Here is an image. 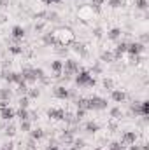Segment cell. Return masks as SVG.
I'll list each match as a JSON object with an SVG mask.
<instances>
[{
  "label": "cell",
  "mask_w": 149,
  "mask_h": 150,
  "mask_svg": "<svg viewBox=\"0 0 149 150\" xmlns=\"http://www.w3.org/2000/svg\"><path fill=\"white\" fill-rule=\"evenodd\" d=\"M53 35L56 38V44H58V45H67V47H69L72 42H75V33L70 28H67V26L56 28V30L53 32Z\"/></svg>",
  "instance_id": "obj_1"
},
{
  "label": "cell",
  "mask_w": 149,
  "mask_h": 150,
  "mask_svg": "<svg viewBox=\"0 0 149 150\" xmlns=\"http://www.w3.org/2000/svg\"><path fill=\"white\" fill-rule=\"evenodd\" d=\"M74 82H75L77 87H93V86L97 84L95 77L90 74V70H86V68H81V70L74 75Z\"/></svg>",
  "instance_id": "obj_2"
},
{
  "label": "cell",
  "mask_w": 149,
  "mask_h": 150,
  "mask_svg": "<svg viewBox=\"0 0 149 150\" xmlns=\"http://www.w3.org/2000/svg\"><path fill=\"white\" fill-rule=\"evenodd\" d=\"M107 107H109V103L102 96L93 94L91 98H88V112H91V110L93 112H102V110H107Z\"/></svg>",
  "instance_id": "obj_3"
},
{
  "label": "cell",
  "mask_w": 149,
  "mask_h": 150,
  "mask_svg": "<svg viewBox=\"0 0 149 150\" xmlns=\"http://www.w3.org/2000/svg\"><path fill=\"white\" fill-rule=\"evenodd\" d=\"M2 74H4L2 79H4L9 86H11V84H16V86H18V84L23 82V74H21V72H2Z\"/></svg>",
  "instance_id": "obj_4"
},
{
  "label": "cell",
  "mask_w": 149,
  "mask_h": 150,
  "mask_svg": "<svg viewBox=\"0 0 149 150\" xmlns=\"http://www.w3.org/2000/svg\"><path fill=\"white\" fill-rule=\"evenodd\" d=\"M144 51H146V45L140 44L139 40L128 42V49H126V54H128V56H139V54H142Z\"/></svg>",
  "instance_id": "obj_5"
},
{
  "label": "cell",
  "mask_w": 149,
  "mask_h": 150,
  "mask_svg": "<svg viewBox=\"0 0 149 150\" xmlns=\"http://www.w3.org/2000/svg\"><path fill=\"white\" fill-rule=\"evenodd\" d=\"M25 35H27V30L21 26V25H14L12 28H11V38L18 44V42H21L23 38H25Z\"/></svg>",
  "instance_id": "obj_6"
},
{
  "label": "cell",
  "mask_w": 149,
  "mask_h": 150,
  "mask_svg": "<svg viewBox=\"0 0 149 150\" xmlns=\"http://www.w3.org/2000/svg\"><path fill=\"white\" fill-rule=\"evenodd\" d=\"M53 94L58 100H70V89L67 86H56V87H53Z\"/></svg>",
  "instance_id": "obj_7"
},
{
  "label": "cell",
  "mask_w": 149,
  "mask_h": 150,
  "mask_svg": "<svg viewBox=\"0 0 149 150\" xmlns=\"http://www.w3.org/2000/svg\"><path fill=\"white\" fill-rule=\"evenodd\" d=\"M126 49H128V42L126 40H117V44H116V47H114V58L116 59H119L123 54H126Z\"/></svg>",
  "instance_id": "obj_8"
},
{
  "label": "cell",
  "mask_w": 149,
  "mask_h": 150,
  "mask_svg": "<svg viewBox=\"0 0 149 150\" xmlns=\"http://www.w3.org/2000/svg\"><path fill=\"white\" fill-rule=\"evenodd\" d=\"M14 117H16V110H14V108H11V107L0 108V120H4V122H11Z\"/></svg>",
  "instance_id": "obj_9"
},
{
  "label": "cell",
  "mask_w": 149,
  "mask_h": 150,
  "mask_svg": "<svg viewBox=\"0 0 149 150\" xmlns=\"http://www.w3.org/2000/svg\"><path fill=\"white\" fill-rule=\"evenodd\" d=\"M137 142V133L135 131H125L123 134H121V143L126 147V145H132V143H135Z\"/></svg>",
  "instance_id": "obj_10"
},
{
  "label": "cell",
  "mask_w": 149,
  "mask_h": 150,
  "mask_svg": "<svg viewBox=\"0 0 149 150\" xmlns=\"http://www.w3.org/2000/svg\"><path fill=\"white\" fill-rule=\"evenodd\" d=\"M111 100L114 103H125L126 101V93L123 89H112L111 91Z\"/></svg>",
  "instance_id": "obj_11"
},
{
  "label": "cell",
  "mask_w": 149,
  "mask_h": 150,
  "mask_svg": "<svg viewBox=\"0 0 149 150\" xmlns=\"http://www.w3.org/2000/svg\"><path fill=\"white\" fill-rule=\"evenodd\" d=\"M70 45H72V51H74L79 58H86V56H88V49H86L84 44H81V42H72Z\"/></svg>",
  "instance_id": "obj_12"
},
{
  "label": "cell",
  "mask_w": 149,
  "mask_h": 150,
  "mask_svg": "<svg viewBox=\"0 0 149 150\" xmlns=\"http://www.w3.org/2000/svg\"><path fill=\"white\" fill-rule=\"evenodd\" d=\"M40 35H42L40 40H42V44H44L46 47L56 45V38H54V35H53V32H44V33H40Z\"/></svg>",
  "instance_id": "obj_13"
},
{
  "label": "cell",
  "mask_w": 149,
  "mask_h": 150,
  "mask_svg": "<svg viewBox=\"0 0 149 150\" xmlns=\"http://www.w3.org/2000/svg\"><path fill=\"white\" fill-rule=\"evenodd\" d=\"M23 80L30 86V84H37V77L34 75V68H23Z\"/></svg>",
  "instance_id": "obj_14"
},
{
  "label": "cell",
  "mask_w": 149,
  "mask_h": 150,
  "mask_svg": "<svg viewBox=\"0 0 149 150\" xmlns=\"http://www.w3.org/2000/svg\"><path fill=\"white\" fill-rule=\"evenodd\" d=\"M49 68H51V72L56 75H63V61L62 59H53L51 63H49Z\"/></svg>",
  "instance_id": "obj_15"
},
{
  "label": "cell",
  "mask_w": 149,
  "mask_h": 150,
  "mask_svg": "<svg viewBox=\"0 0 149 150\" xmlns=\"http://www.w3.org/2000/svg\"><path fill=\"white\" fill-rule=\"evenodd\" d=\"M63 115H65V110H62V108H49L47 110V117L53 120H63Z\"/></svg>",
  "instance_id": "obj_16"
},
{
  "label": "cell",
  "mask_w": 149,
  "mask_h": 150,
  "mask_svg": "<svg viewBox=\"0 0 149 150\" xmlns=\"http://www.w3.org/2000/svg\"><path fill=\"white\" fill-rule=\"evenodd\" d=\"M121 33H123V30L119 26H114V28H111L107 32V38L112 40V42H117V40H121Z\"/></svg>",
  "instance_id": "obj_17"
},
{
  "label": "cell",
  "mask_w": 149,
  "mask_h": 150,
  "mask_svg": "<svg viewBox=\"0 0 149 150\" xmlns=\"http://www.w3.org/2000/svg\"><path fill=\"white\" fill-rule=\"evenodd\" d=\"M84 131H86V133H90V134H95V133H98V131H100V124H98V122H95V120H88V122L84 124Z\"/></svg>",
  "instance_id": "obj_18"
},
{
  "label": "cell",
  "mask_w": 149,
  "mask_h": 150,
  "mask_svg": "<svg viewBox=\"0 0 149 150\" xmlns=\"http://www.w3.org/2000/svg\"><path fill=\"white\" fill-rule=\"evenodd\" d=\"M30 138H32V140H35V142H40V140H44V138H46V131H44L42 127H35V129H32V131H30Z\"/></svg>",
  "instance_id": "obj_19"
},
{
  "label": "cell",
  "mask_w": 149,
  "mask_h": 150,
  "mask_svg": "<svg viewBox=\"0 0 149 150\" xmlns=\"http://www.w3.org/2000/svg\"><path fill=\"white\" fill-rule=\"evenodd\" d=\"M16 133H18V127H16L12 122H9L7 126H4V134H5L7 138H12V136H16Z\"/></svg>",
  "instance_id": "obj_20"
},
{
  "label": "cell",
  "mask_w": 149,
  "mask_h": 150,
  "mask_svg": "<svg viewBox=\"0 0 149 150\" xmlns=\"http://www.w3.org/2000/svg\"><path fill=\"white\" fill-rule=\"evenodd\" d=\"M112 61H116L112 51H104V52L100 54V63H112Z\"/></svg>",
  "instance_id": "obj_21"
},
{
  "label": "cell",
  "mask_w": 149,
  "mask_h": 150,
  "mask_svg": "<svg viewBox=\"0 0 149 150\" xmlns=\"http://www.w3.org/2000/svg\"><path fill=\"white\" fill-rule=\"evenodd\" d=\"M39 96H40V89H39L37 86L28 87V91H27V98H28V100H37Z\"/></svg>",
  "instance_id": "obj_22"
},
{
  "label": "cell",
  "mask_w": 149,
  "mask_h": 150,
  "mask_svg": "<svg viewBox=\"0 0 149 150\" xmlns=\"http://www.w3.org/2000/svg\"><path fill=\"white\" fill-rule=\"evenodd\" d=\"M12 98V91L9 87H0V100L2 101H11Z\"/></svg>",
  "instance_id": "obj_23"
},
{
  "label": "cell",
  "mask_w": 149,
  "mask_h": 150,
  "mask_svg": "<svg viewBox=\"0 0 149 150\" xmlns=\"http://www.w3.org/2000/svg\"><path fill=\"white\" fill-rule=\"evenodd\" d=\"M109 115H111V119H114V120H119V119L123 117L121 107H112L111 110H109Z\"/></svg>",
  "instance_id": "obj_24"
},
{
  "label": "cell",
  "mask_w": 149,
  "mask_h": 150,
  "mask_svg": "<svg viewBox=\"0 0 149 150\" xmlns=\"http://www.w3.org/2000/svg\"><path fill=\"white\" fill-rule=\"evenodd\" d=\"M19 129H21L23 133H30V131H32V120H30V119L19 120Z\"/></svg>",
  "instance_id": "obj_25"
},
{
  "label": "cell",
  "mask_w": 149,
  "mask_h": 150,
  "mask_svg": "<svg viewBox=\"0 0 149 150\" xmlns=\"http://www.w3.org/2000/svg\"><path fill=\"white\" fill-rule=\"evenodd\" d=\"M16 117H18L19 120H27V119H30V110H28V108H18Z\"/></svg>",
  "instance_id": "obj_26"
},
{
  "label": "cell",
  "mask_w": 149,
  "mask_h": 150,
  "mask_svg": "<svg viewBox=\"0 0 149 150\" xmlns=\"http://www.w3.org/2000/svg\"><path fill=\"white\" fill-rule=\"evenodd\" d=\"M102 70H104L102 63H100V61H95V63L91 65V70H90V74H91V75H100V74H102Z\"/></svg>",
  "instance_id": "obj_27"
},
{
  "label": "cell",
  "mask_w": 149,
  "mask_h": 150,
  "mask_svg": "<svg viewBox=\"0 0 149 150\" xmlns=\"http://www.w3.org/2000/svg\"><path fill=\"white\" fill-rule=\"evenodd\" d=\"M135 9L148 12V9H149V0H135Z\"/></svg>",
  "instance_id": "obj_28"
},
{
  "label": "cell",
  "mask_w": 149,
  "mask_h": 150,
  "mask_svg": "<svg viewBox=\"0 0 149 150\" xmlns=\"http://www.w3.org/2000/svg\"><path fill=\"white\" fill-rule=\"evenodd\" d=\"M60 19L58 12L56 11H46V21H51V23H56Z\"/></svg>",
  "instance_id": "obj_29"
},
{
  "label": "cell",
  "mask_w": 149,
  "mask_h": 150,
  "mask_svg": "<svg viewBox=\"0 0 149 150\" xmlns=\"http://www.w3.org/2000/svg\"><path fill=\"white\" fill-rule=\"evenodd\" d=\"M9 52L12 56H19V54H23V47L19 44H12V45H9Z\"/></svg>",
  "instance_id": "obj_30"
},
{
  "label": "cell",
  "mask_w": 149,
  "mask_h": 150,
  "mask_svg": "<svg viewBox=\"0 0 149 150\" xmlns=\"http://www.w3.org/2000/svg\"><path fill=\"white\" fill-rule=\"evenodd\" d=\"M104 4H105V0H91V2H90V7H91L95 12H100Z\"/></svg>",
  "instance_id": "obj_31"
},
{
  "label": "cell",
  "mask_w": 149,
  "mask_h": 150,
  "mask_svg": "<svg viewBox=\"0 0 149 150\" xmlns=\"http://www.w3.org/2000/svg\"><path fill=\"white\" fill-rule=\"evenodd\" d=\"M130 113L132 115H140V101H133V103H130Z\"/></svg>",
  "instance_id": "obj_32"
},
{
  "label": "cell",
  "mask_w": 149,
  "mask_h": 150,
  "mask_svg": "<svg viewBox=\"0 0 149 150\" xmlns=\"http://www.w3.org/2000/svg\"><path fill=\"white\" fill-rule=\"evenodd\" d=\"M148 115H149V101L144 100V101H140V117H148Z\"/></svg>",
  "instance_id": "obj_33"
},
{
  "label": "cell",
  "mask_w": 149,
  "mask_h": 150,
  "mask_svg": "<svg viewBox=\"0 0 149 150\" xmlns=\"http://www.w3.org/2000/svg\"><path fill=\"white\" fill-rule=\"evenodd\" d=\"M84 145H86V142H84L82 138H75L74 143H72L70 147H72L74 150H82V149H84Z\"/></svg>",
  "instance_id": "obj_34"
},
{
  "label": "cell",
  "mask_w": 149,
  "mask_h": 150,
  "mask_svg": "<svg viewBox=\"0 0 149 150\" xmlns=\"http://www.w3.org/2000/svg\"><path fill=\"white\" fill-rule=\"evenodd\" d=\"M16 91H18V94H19V96H27V91H28V84L23 80L21 84H18V89H16Z\"/></svg>",
  "instance_id": "obj_35"
},
{
  "label": "cell",
  "mask_w": 149,
  "mask_h": 150,
  "mask_svg": "<svg viewBox=\"0 0 149 150\" xmlns=\"http://www.w3.org/2000/svg\"><path fill=\"white\" fill-rule=\"evenodd\" d=\"M123 4H125V0H107V5L111 9H119V7H123Z\"/></svg>",
  "instance_id": "obj_36"
},
{
  "label": "cell",
  "mask_w": 149,
  "mask_h": 150,
  "mask_svg": "<svg viewBox=\"0 0 149 150\" xmlns=\"http://www.w3.org/2000/svg\"><path fill=\"white\" fill-rule=\"evenodd\" d=\"M28 105H30V100H28L27 96H19V100H18V107H19V108H28Z\"/></svg>",
  "instance_id": "obj_37"
},
{
  "label": "cell",
  "mask_w": 149,
  "mask_h": 150,
  "mask_svg": "<svg viewBox=\"0 0 149 150\" xmlns=\"http://www.w3.org/2000/svg\"><path fill=\"white\" fill-rule=\"evenodd\" d=\"M102 86H104V89H109V91H112V89H114V80H112V79H109V77H105V79L102 80Z\"/></svg>",
  "instance_id": "obj_38"
},
{
  "label": "cell",
  "mask_w": 149,
  "mask_h": 150,
  "mask_svg": "<svg viewBox=\"0 0 149 150\" xmlns=\"http://www.w3.org/2000/svg\"><path fill=\"white\" fill-rule=\"evenodd\" d=\"M86 112H88V110H82V108H77V110H75V113H74L75 120H77V122H81V120L84 119V115H86Z\"/></svg>",
  "instance_id": "obj_39"
},
{
  "label": "cell",
  "mask_w": 149,
  "mask_h": 150,
  "mask_svg": "<svg viewBox=\"0 0 149 150\" xmlns=\"http://www.w3.org/2000/svg\"><path fill=\"white\" fill-rule=\"evenodd\" d=\"M34 75L37 77V80H40V82L46 79V74H44V70H42V68H34Z\"/></svg>",
  "instance_id": "obj_40"
},
{
  "label": "cell",
  "mask_w": 149,
  "mask_h": 150,
  "mask_svg": "<svg viewBox=\"0 0 149 150\" xmlns=\"http://www.w3.org/2000/svg\"><path fill=\"white\" fill-rule=\"evenodd\" d=\"M44 28H46V23H44V21H37L35 26H34V30H35L37 33H44Z\"/></svg>",
  "instance_id": "obj_41"
},
{
  "label": "cell",
  "mask_w": 149,
  "mask_h": 150,
  "mask_svg": "<svg viewBox=\"0 0 149 150\" xmlns=\"http://www.w3.org/2000/svg\"><path fill=\"white\" fill-rule=\"evenodd\" d=\"M93 37L95 38H102L104 37V30H102L100 26H95V28H93Z\"/></svg>",
  "instance_id": "obj_42"
},
{
  "label": "cell",
  "mask_w": 149,
  "mask_h": 150,
  "mask_svg": "<svg viewBox=\"0 0 149 150\" xmlns=\"http://www.w3.org/2000/svg\"><path fill=\"white\" fill-rule=\"evenodd\" d=\"M111 150H125V145L121 142H112L111 143Z\"/></svg>",
  "instance_id": "obj_43"
},
{
  "label": "cell",
  "mask_w": 149,
  "mask_h": 150,
  "mask_svg": "<svg viewBox=\"0 0 149 150\" xmlns=\"http://www.w3.org/2000/svg\"><path fill=\"white\" fill-rule=\"evenodd\" d=\"M139 42L140 44H144V45H148V42H149V33H140V37H139Z\"/></svg>",
  "instance_id": "obj_44"
},
{
  "label": "cell",
  "mask_w": 149,
  "mask_h": 150,
  "mask_svg": "<svg viewBox=\"0 0 149 150\" xmlns=\"http://www.w3.org/2000/svg\"><path fill=\"white\" fill-rule=\"evenodd\" d=\"M142 61V54H139V56H130V63L132 65H139Z\"/></svg>",
  "instance_id": "obj_45"
},
{
  "label": "cell",
  "mask_w": 149,
  "mask_h": 150,
  "mask_svg": "<svg viewBox=\"0 0 149 150\" xmlns=\"http://www.w3.org/2000/svg\"><path fill=\"white\" fill-rule=\"evenodd\" d=\"M2 149H4V150H14V143H12V142H9V143H5Z\"/></svg>",
  "instance_id": "obj_46"
},
{
  "label": "cell",
  "mask_w": 149,
  "mask_h": 150,
  "mask_svg": "<svg viewBox=\"0 0 149 150\" xmlns=\"http://www.w3.org/2000/svg\"><path fill=\"white\" fill-rule=\"evenodd\" d=\"M63 0H44V4H47V5H53V4H62Z\"/></svg>",
  "instance_id": "obj_47"
},
{
  "label": "cell",
  "mask_w": 149,
  "mask_h": 150,
  "mask_svg": "<svg viewBox=\"0 0 149 150\" xmlns=\"http://www.w3.org/2000/svg\"><path fill=\"white\" fill-rule=\"evenodd\" d=\"M5 107H9V101H2L0 100V108H5Z\"/></svg>",
  "instance_id": "obj_48"
},
{
  "label": "cell",
  "mask_w": 149,
  "mask_h": 150,
  "mask_svg": "<svg viewBox=\"0 0 149 150\" xmlns=\"http://www.w3.org/2000/svg\"><path fill=\"white\" fill-rule=\"evenodd\" d=\"M46 150H60V149H58L56 145H47V149H46Z\"/></svg>",
  "instance_id": "obj_49"
},
{
  "label": "cell",
  "mask_w": 149,
  "mask_h": 150,
  "mask_svg": "<svg viewBox=\"0 0 149 150\" xmlns=\"http://www.w3.org/2000/svg\"><path fill=\"white\" fill-rule=\"evenodd\" d=\"M5 5H7V4H2V2H0V9H4Z\"/></svg>",
  "instance_id": "obj_50"
},
{
  "label": "cell",
  "mask_w": 149,
  "mask_h": 150,
  "mask_svg": "<svg viewBox=\"0 0 149 150\" xmlns=\"http://www.w3.org/2000/svg\"><path fill=\"white\" fill-rule=\"evenodd\" d=\"M0 131H4V124L2 122H0Z\"/></svg>",
  "instance_id": "obj_51"
},
{
  "label": "cell",
  "mask_w": 149,
  "mask_h": 150,
  "mask_svg": "<svg viewBox=\"0 0 149 150\" xmlns=\"http://www.w3.org/2000/svg\"><path fill=\"white\" fill-rule=\"evenodd\" d=\"M0 2H2V4H9V0H0Z\"/></svg>",
  "instance_id": "obj_52"
},
{
  "label": "cell",
  "mask_w": 149,
  "mask_h": 150,
  "mask_svg": "<svg viewBox=\"0 0 149 150\" xmlns=\"http://www.w3.org/2000/svg\"><path fill=\"white\" fill-rule=\"evenodd\" d=\"M93 150H104V149H100V147H97V149H93Z\"/></svg>",
  "instance_id": "obj_53"
},
{
  "label": "cell",
  "mask_w": 149,
  "mask_h": 150,
  "mask_svg": "<svg viewBox=\"0 0 149 150\" xmlns=\"http://www.w3.org/2000/svg\"><path fill=\"white\" fill-rule=\"evenodd\" d=\"M2 75H4V74H2V72H0V79H2Z\"/></svg>",
  "instance_id": "obj_54"
},
{
  "label": "cell",
  "mask_w": 149,
  "mask_h": 150,
  "mask_svg": "<svg viewBox=\"0 0 149 150\" xmlns=\"http://www.w3.org/2000/svg\"><path fill=\"white\" fill-rule=\"evenodd\" d=\"M0 150H4V149H2V147H0Z\"/></svg>",
  "instance_id": "obj_55"
}]
</instances>
